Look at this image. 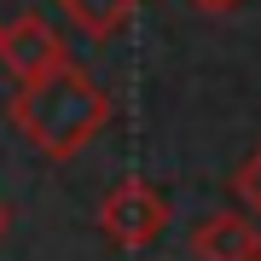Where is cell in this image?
I'll use <instances>...</instances> for the list:
<instances>
[{"label":"cell","instance_id":"cell-1","mask_svg":"<svg viewBox=\"0 0 261 261\" xmlns=\"http://www.w3.org/2000/svg\"><path fill=\"white\" fill-rule=\"evenodd\" d=\"M6 116H12V128H18L41 157L70 163L75 151L111 122V93H105L82 64H58V70L41 75V82L18 87Z\"/></svg>","mask_w":261,"mask_h":261},{"label":"cell","instance_id":"cell-5","mask_svg":"<svg viewBox=\"0 0 261 261\" xmlns=\"http://www.w3.org/2000/svg\"><path fill=\"white\" fill-rule=\"evenodd\" d=\"M64 6V18L82 29L87 41H111L122 29L134 23V12H140V0H58Z\"/></svg>","mask_w":261,"mask_h":261},{"label":"cell","instance_id":"cell-6","mask_svg":"<svg viewBox=\"0 0 261 261\" xmlns=\"http://www.w3.org/2000/svg\"><path fill=\"white\" fill-rule=\"evenodd\" d=\"M232 192L244 197V203L255 209V221H261V145L250 151V157L238 163V174H232Z\"/></svg>","mask_w":261,"mask_h":261},{"label":"cell","instance_id":"cell-3","mask_svg":"<svg viewBox=\"0 0 261 261\" xmlns=\"http://www.w3.org/2000/svg\"><path fill=\"white\" fill-rule=\"evenodd\" d=\"M0 64L12 70L18 87H29V82H41L47 70L70 64V53H64V35H58L41 12H23V18L0 23Z\"/></svg>","mask_w":261,"mask_h":261},{"label":"cell","instance_id":"cell-8","mask_svg":"<svg viewBox=\"0 0 261 261\" xmlns=\"http://www.w3.org/2000/svg\"><path fill=\"white\" fill-rule=\"evenodd\" d=\"M6 226H12V215H6V203H0V238H6Z\"/></svg>","mask_w":261,"mask_h":261},{"label":"cell","instance_id":"cell-2","mask_svg":"<svg viewBox=\"0 0 261 261\" xmlns=\"http://www.w3.org/2000/svg\"><path fill=\"white\" fill-rule=\"evenodd\" d=\"M168 226V197L151 186V180H122V186L99 203V232L116 244V250L140 255L163 238Z\"/></svg>","mask_w":261,"mask_h":261},{"label":"cell","instance_id":"cell-7","mask_svg":"<svg viewBox=\"0 0 261 261\" xmlns=\"http://www.w3.org/2000/svg\"><path fill=\"white\" fill-rule=\"evenodd\" d=\"M192 6H197V12H238L244 0H192Z\"/></svg>","mask_w":261,"mask_h":261},{"label":"cell","instance_id":"cell-4","mask_svg":"<svg viewBox=\"0 0 261 261\" xmlns=\"http://www.w3.org/2000/svg\"><path fill=\"white\" fill-rule=\"evenodd\" d=\"M192 255L197 261H255L261 255V232H255L250 215H238V209L203 215L192 226Z\"/></svg>","mask_w":261,"mask_h":261},{"label":"cell","instance_id":"cell-9","mask_svg":"<svg viewBox=\"0 0 261 261\" xmlns=\"http://www.w3.org/2000/svg\"><path fill=\"white\" fill-rule=\"evenodd\" d=\"M255 261H261V255H255Z\"/></svg>","mask_w":261,"mask_h":261}]
</instances>
